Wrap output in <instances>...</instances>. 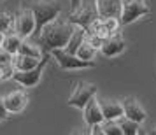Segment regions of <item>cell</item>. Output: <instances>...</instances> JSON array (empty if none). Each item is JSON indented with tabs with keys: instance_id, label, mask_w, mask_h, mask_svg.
<instances>
[{
	"instance_id": "obj_25",
	"label": "cell",
	"mask_w": 156,
	"mask_h": 135,
	"mask_svg": "<svg viewBox=\"0 0 156 135\" xmlns=\"http://www.w3.org/2000/svg\"><path fill=\"white\" fill-rule=\"evenodd\" d=\"M86 42L90 44V46H93L97 51H100L102 46H104V39H100V37L95 35V34H88V35H86Z\"/></svg>"
},
{
	"instance_id": "obj_11",
	"label": "cell",
	"mask_w": 156,
	"mask_h": 135,
	"mask_svg": "<svg viewBox=\"0 0 156 135\" xmlns=\"http://www.w3.org/2000/svg\"><path fill=\"white\" fill-rule=\"evenodd\" d=\"M100 107L105 121H119L125 116V109H123V102L112 98H102L100 100Z\"/></svg>"
},
{
	"instance_id": "obj_29",
	"label": "cell",
	"mask_w": 156,
	"mask_h": 135,
	"mask_svg": "<svg viewBox=\"0 0 156 135\" xmlns=\"http://www.w3.org/2000/svg\"><path fill=\"white\" fill-rule=\"evenodd\" d=\"M91 135H107V133L104 132L102 125H95V126H91Z\"/></svg>"
},
{
	"instance_id": "obj_28",
	"label": "cell",
	"mask_w": 156,
	"mask_h": 135,
	"mask_svg": "<svg viewBox=\"0 0 156 135\" xmlns=\"http://www.w3.org/2000/svg\"><path fill=\"white\" fill-rule=\"evenodd\" d=\"M72 135H91V126L90 128H76Z\"/></svg>"
},
{
	"instance_id": "obj_7",
	"label": "cell",
	"mask_w": 156,
	"mask_h": 135,
	"mask_svg": "<svg viewBox=\"0 0 156 135\" xmlns=\"http://www.w3.org/2000/svg\"><path fill=\"white\" fill-rule=\"evenodd\" d=\"M35 30H37V21H35V16L32 12V9L30 7L21 9L16 14L14 32L21 39H30V37L35 35Z\"/></svg>"
},
{
	"instance_id": "obj_8",
	"label": "cell",
	"mask_w": 156,
	"mask_h": 135,
	"mask_svg": "<svg viewBox=\"0 0 156 135\" xmlns=\"http://www.w3.org/2000/svg\"><path fill=\"white\" fill-rule=\"evenodd\" d=\"M48 63V56L44 58V62L37 69L34 70H27V72H20V70H14L12 74V81L18 83L20 86L23 88H35L39 83H41V79H42V72H44V67Z\"/></svg>"
},
{
	"instance_id": "obj_13",
	"label": "cell",
	"mask_w": 156,
	"mask_h": 135,
	"mask_svg": "<svg viewBox=\"0 0 156 135\" xmlns=\"http://www.w3.org/2000/svg\"><path fill=\"white\" fill-rule=\"evenodd\" d=\"M83 114H84V121H86L88 126L102 125L105 121L104 112H102V107H100V100H97V97L88 102V105L83 109Z\"/></svg>"
},
{
	"instance_id": "obj_15",
	"label": "cell",
	"mask_w": 156,
	"mask_h": 135,
	"mask_svg": "<svg viewBox=\"0 0 156 135\" xmlns=\"http://www.w3.org/2000/svg\"><path fill=\"white\" fill-rule=\"evenodd\" d=\"M46 58V56H44ZM39 60V58H32V56H23V55H14L12 58V65H14V70H20V72H27V70H34L37 69L39 65L44 62Z\"/></svg>"
},
{
	"instance_id": "obj_16",
	"label": "cell",
	"mask_w": 156,
	"mask_h": 135,
	"mask_svg": "<svg viewBox=\"0 0 156 135\" xmlns=\"http://www.w3.org/2000/svg\"><path fill=\"white\" fill-rule=\"evenodd\" d=\"M86 35H88V32H86L84 28L76 27V30H74V34H72L69 44L65 46V51L70 53V55H77L79 48H81V46L84 44V41H86Z\"/></svg>"
},
{
	"instance_id": "obj_4",
	"label": "cell",
	"mask_w": 156,
	"mask_h": 135,
	"mask_svg": "<svg viewBox=\"0 0 156 135\" xmlns=\"http://www.w3.org/2000/svg\"><path fill=\"white\" fill-rule=\"evenodd\" d=\"M151 12V7L146 0H123V11H121V25H132L139 18Z\"/></svg>"
},
{
	"instance_id": "obj_31",
	"label": "cell",
	"mask_w": 156,
	"mask_h": 135,
	"mask_svg": "<svg viewBox=\"0 0 156 135\" xmlns=\"http://www.w3.org/2000/svg\"><path fill=\"white\" fill-rule=\"evenodd\" d=\"M147 135H156V126H153L151 130L147 132Z\"/></svg>"
},
{
	"instance_id": "obj_26",
	"label": "cell",
	"mask_w": 156,
	"mask_h": 135,
	"mask_svg": "<svg viewBox=\"0 0 156 135\" xmlns=\"http://www.w3.org/2000/svg\"><path fill=\"white\" fill-rule=\"evenodd\" d=\"M12 55L7 53L5 49H2L0 48V67H5V65H12Z\"/></svg>"
},
{
	"instance_id": "obj_19",
	"label": "cell",
	"mask_w": 156,
	"mask_h": 135,
	"mask_svg": "<svg viewBox=\"0 0 156 135\" xmlns=\"http://www.w3.org/2000/svg\"><path fill=\"white\" fill-rule=\"evenodd\" d=\"M14 23H16V16L0 9V32L2 34H12L14 32Z\"/></svg>"
},
{
	"instance_id": "obj_23",
	"label": "cell",
	"mask_w": 156,
	"mask_h": 135,
	"mask_svg": "<svg viewBox=\"0 0 156 135\" xmlns=\"http://www.w3.org/2000/svg\"><path fill=\"white\" fill-rule=\"evenodd\" d=\"M102 128H104V132L107 135H123L119 121H104L102 123Z\"/></svg>"
},
{
	"instance_id": "obj_6",
	"label": "cell",
	"mask_w": 156,
	"mask_h": 135,
	"mask_svg": "<svg viewBox=\"0 0 156 135\" xmlns=\"http://www.w3.org/2000/svg\"><path fill=\"white\" fill-rule=\"evenodd\" d=\"M51 56L55 58V62L63 70H81V69H91V67H95V62L81 60L77 55H70L65 49H55L51 53Z\"/></svg>"
},
{
	"instance_id": "obj_3",
	"label": "cell",
	"mask_w": 156,
	"mask_h": 135,
	"mask_svg": "<svg viewBox=\"0 0 156 135\" xmlns=\"http://www.w3.org/2000/svg\"><path fill=\"white\" fill-rule=\"evenodd\" d=\"M97 97V86L93 83H86V81H79L74 91L70 93V97L67 100V104L70 107H76V109H84L88 105V102L91 98Z\"/></svg>"
},
{
	"instance_id": "obj_9",
	"label": "cell",
	"mask_w": 156,
	"mask_h": 135,
	"mask_svg": "<svg viewBox=\"0 0 156 135\" xmlns=\"http://www.w3.org/2000/svg\"><path fill=\"white\" fill-rule=\"evenodd\" d=\"M2 100H4V105H5L9 114H20L27 109V105H28V97H27V93L21 91V90H16V91L7 93Z\"/></svg>"
},
{
	"instance_id": "obj_17",
	"label": "cell",
	"mask_w": 156,
	"mask_h": 135,
	"mask_svg": "<svg viewBox=\"0 0 156 135\" xmlns=\"http://www.w3.org/2000/svg\"><path fill=\"white\" fill-rule=\"evenodd\" d=\"M23 41H25V39H21L16 32H12V34H5L4 42H2V49H5L7 53H11V55L14 56V55H18L20 46H21Z\"/></svg>"
},
{
	"instance_id": "obj_24",
	"label": "cell",
	"mask_w": 156,
	"mask_h": 135,
	"mask_svg": "<svg viewBox=\"0 0 156 135\" xmlns=\"http://www.w3.org/2000/svg\"><path fill=\"white\" fill-rule=\"evenodd\" d=\"M100 20H102V18H100ZM102 21H104L105 28L109 30L112 35H114V34H118V28L121 27V20H119V18H104Z\"/></svg>"
},
{
	"instance_id": "obj_32",
	"label": "cell",
	"mask_w": 156,
	"mask_h": 135,
	"mask_svg": "<svg viewBox=\"0 0 156 135\" xmlns=\"http://www.w3.org/2000/svg\"><path fill=\"white\" fill-rule=\"evenodd\" d=\"M4 37H5V34H2V32H0V48H2V42H4Z\"/></svg>"
},
{
	"instance_id": "obj_27",
	"label": "cell",
	"mask_w": 156,
	"mask_h": 135,
	"mask_svg": "<svg viewBox=\"0 0 156 135\" xmlns=\"http://www.w3.org/2000/svg\"><path fill=\"white\" fill-rule=\"evenodd\" d=\"M7 118H9V112H7V109H5V105H4V100L0 98V123L5 121Z\"/></svg>"
},
{
	"instance_id": "obj_22",
	"label": "cell",
	"mask_w": 156,
	"mask_h": 135,
	"mask_svg": "<svg viewBox=\"0 0 156 135\" xmlns=\"http://www.w3.org/2000/svg\"><path fill=\"white\" fill-rule=\"evenodd\" d=\"M95 55H97V49H95L93 46H90L86 41H84V44H83V46L79 48V51H77V56L81 58V60H86V62H93Z\"/></svg>"
},
{
	"instance_id": "obj_5",
	"label": "cell",
	"mask_w": 156,
	"mask_h": 135,
	"mask_svg": "<svg viewBox=\"0 0 156 135\" xmlns=\"http://www.w3.org/2000/svg\"><path fill=\"white\" fill-rule=\"evenodd\" d=\"M97 20H100V14H98V11H97L95 2L88 4V5H79L76 11H70V16H69V21L74 23L76 27L84 28V30L90 28Z\"/></svg>"
},
{
	"instance_id": "obj_12",
	"label": "cell",
	"mask_w": 156,
	"mask_h": 135,
	"mask_svg": "<svg viewBox=\"0 0 156 135\" xmlns=\"http://www.w3.org/2000/svg\"><path fill=\"white\" fill-rule=\"evenodd\" d=\"M100 18H121L123 0H95Z\"/></svg>"
},
{
	"instance_id": "obj_18",
	"label": "cell",
	"mask_w": 156,
	"mask_h": 135,
	"mask_svg": "<svg viewBox=\"0 0 156 135\" xmlns=\"http://www.w3.org/2000/svg\"><path fill=\"white\" fill-rule=\"evenodd\" d=\"M18 55H23V56H32V58H39V60H42L44 58V53L42 49L37 46V44L30 42V41H23L21 46H20V51H18Z\"/></svg>"
},
{
	"instance_id": "obj_20",
	"label": "cell",
	"mask_w": 156,
	"mask_h": 135,
	"mask_svg": "<svg viewBox=\"0 0 156 135\" xmlns=\"http://www.w3.org/2000/svg\"><path fill=\"white\" fill-rule=\"evenodd\" d=\"M119 125L121 130H123V135H139V132H140V123L128 119L125 116L119 119Z\"/></svg>"
},
{
	"instance_id": "obj_14",
	"label": "cell",
	"mask_w": 156,
	"mask_h": 135,
	"mask_svg": "<svg viewBox=\"0 0 156 135\" xmlns=\"http://www.w3.org/2000/svg\"><path fill=\"white\" fill-rule=\"evenodd\" d=\"M125 48H126L125 39L119 34H114V35H111L109 39L104 41V46H102L100 53L105 58H114V56H119L121 53L125 51Z\"/></svg>"
},
{
	"instance_id": "obj_2",
	"label": "cell",
	"mask_w": 156,
	"mask_h": 135,
	"mask_svg": "<svg viewBox=\"0 0 156 135\" xmlns=\"http://www.w3.org/2000/svg\"><path fill=\"white\" fill-rule=\"evenodd\" d=\"M27 7L32 9V12L35 16V21H37L35 35L41 34V30L46 25H49L51 21L58 20V16L62 12V5L56 0H32Z\"/></svg>"
},
{
	"instance_id": "obj_10",
	"label": "cell",
	"mask_w": 156,
	"mask_h": 135,
	"mask_svg": "<svg viewBox=\"0 0 156 135\" xmlns=\"http://www.w3.org/2000/svg\"><path fill=\"white\" fill-rule=\"evenodd\" d=\"M123 109H125V118L132 121H137V123H144L147 119V112L146 109L139 104V100L133 98V97H128V98L123 100Z\"/></svg>"
},
{
	"instance_id": "obj_30",
	"label": "cell",
	"mask_w": 156,
	"mask_h": 135,
	"mask_svg": "<svg viewBox=\"0 0 156 135\" xmlns=\"http://www.w3.org/2000/svg\"><path fill=\"white\" fill-rule=\"evenodd\" d=\"M81 4H83L81 0H70V11H76V9H77Z\"/></svg>"
},
{
	"instance_id": "obj_1",
	"label": "cell",
	"mask_w": 156,
	"mask_h": 135,
	"mask_svg": "<svg viewBox=\"0 0 156 135\" xmlns=\"http://www.w3.org/2000/svg\"><path fill=\"white\" fill-rule=\"evenodd\" d=\"M74 30H76L74 23L55 20L41 30V34L37 35V42L39 46H42L44 51H49V53H53L55 49H65Z\"/></svg>"
},
{
	"instance_id": "obj_21",
	"label": "cell",
	"mask_w": 156,
	"mask_h": 135,
	"mask_svg": "<svg viewBox=\"0 0 156 135\" xmlns=\"http://www.w3.org/2000/svg\"><path fill=\"white\" fill-rule=\"evenodd\" d=\"M86 32H88V34H95V35H98L100 39H104V41L112 35V34L105 28V25H104V21H102V20H97V21L93 23V25L86 30Z\"/></svg>"
}]
</instances>
